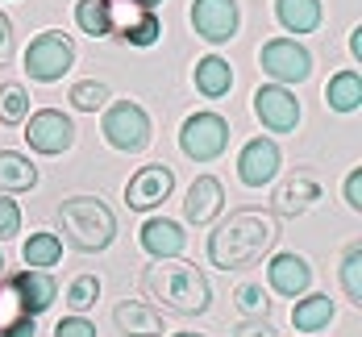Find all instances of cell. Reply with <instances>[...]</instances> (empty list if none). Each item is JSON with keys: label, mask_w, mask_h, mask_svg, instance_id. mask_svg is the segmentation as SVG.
<instances>
[{"label": "cell", "mask_w": 362, "mask_h": 337, "mask_svg": "<svg viewBox=\"0 0 362 337\" xmlns=\"http://www.w3.org/2000/svg\"><path fill=\"white\" fill-rule=\"evenodd\" d=\"M138 288L163 312H175V317H200L213 304V288H209L204 271L192 266V262H180V259H154L142 271Z\"/></svg>", "instance_id": "2"}, {"label": "cell", "mask_w": 362, "mask_h": 337, "mask_svg": "<svg viewBox=\"0 0 362 337\" xmlns=\"http://www.w3.org/2000/svg\"><path fill=\"white\" fill-rule=\"evenodd\" d=\"M21 67L34 83H59L63 75L75 67V42L63 30H42V34L25 46Z\"/></svg>", "instance_id": "4"}, {"label": "cell", "mask_w": 362, "mask_h": 337, "mask_svg": "<svg viewBox=\"0 0 362 337\" xmlns=\"http://www.w3.org/2000/svg\"><path fill=\"white\" fill-rule=\"evenodd\" d=\"M233 337H275V329H271L267 317H246V321L233 329Z\"/></svg>", "instance_id": "35"}, {"label": "cell", "mask_w": 362, "mask_h": 337, "mask_svg": "<svg viewBox=\"0 0 362 337\" xmlns=\"http://www.w3.org/2000/svg\"><path fill=\"white\" fill-rule=\"evenodd\" d=\"M59 229H63L67 246L83 250V254H100L117 237V217L100 196H67L59 204Z\"/></svg>", "instance_id": "3"}, {"label": "cell", "mask_w": 362, "mask_h": 337, "mask_svg": "<svg viewBox=\"0 0 362 337\" xmlns=\"http://www.w3.org/2000/svg\"><path fill=\"white\" fill-rule=\"evenodd\" d=\"M350 54L362 63V25H354V34H350Z\"/></svg>", "instance_id": "38"}, {"label": "cell", "mask_w": 362, "mask_h": 337, "mask_svg": "<svg viewBox=\"0 0 362 337\" xmlns=\"http://www.w3.org/2000/svg\"><path fill=\"white\" fill-rule=\"evenodd\" d=\"M0 337H34V312L25 308L13 279L0 283Z\"/></svg>", "instance_id": "18"}, {"label": "cell", "mask_w": 362, "mask_h": 337, "mask_svg": "<svg viewBox=\"0 0 362 337\" xmlns=\"http://www.w3.org/2000/svg\"><path fill=\"white\" fill-rule=\"evenodd\" d=\"M25 117H30V92L21 83H0V121L21 125Z\"/></svg>", "instance_id": "28"}, {"label": "cell", "mask_w": 362, "mask_h": 337, "mask_svg": "<svg viewBox=\"0 0 362 337\" xmlns=\"http://www.w3.org/2000/svg\"><path fill=\"white\" fill-rule=\"evenodd\" d=\"M267 283H271V292H279V296H304L308 288H313V266L304 254H275V259L267 262Z\"/></svg>", "instance_id": "14"}, {"label": "cell", "mask_w": 362, "mask_h": 337, "mask_svg": "<svg viewBox=\"0 0 362 337\" xmlns=\"http://www.w3.org/2000/svg\"><path fill=\"white\" fill-rule=\"evenodd\" d=\"M171 191H175V171L163 167V162H146V167H138V171L129 175V184H125V204H129L134 213H150V208H158Z\"/></svg>", "instance_id": "10"}, {"label": "cell", "mask_w": 362, "mask_h": 337, "mask_svg": "<svg viewBox=\"0 0 362 337\" xmlns=\"http://www.w3.org/2000/svg\"><path fill=\"white\" fill-rule=\"evenodd\" d=\"M13 283H17V292H21V300H25V308L30 312H46L50 304H54V296H59V283L50 279V271H34V266H25L21 275H13Z\"/></svg>", "instance_id": "20"}, {"label": "cell", "mask_w": 362, "mask_h": 337, "mask_svg": "<svg viewBox=\"0 0 362 337\" xmlns=\"http://www.w3.org/2000/svg\"><path fill=\"white\" fill-rule=\"evenodd\" d=\"M258 63H262V71L271 75L275 83H304L308 75H313V54L296 42V37H271V42H262V50H258Z\"/></svg>", "instance_id": "7"}, {"label": "cell", "mask_w": 362, "mask_h": 337, "mask_svg": "<svg viewBox=\"0 0 362 337\" xmlns=\"http://www.w3.org/2000/svg\"><path fill=\"white\" fill-rule=\"evenodd\" d=\"M317 200H321V179H317L313 171H296V175H288L284 184L275 187V196H271V213L291 221V217H304Z\"/></svg>", "instance_id": "13"}, {"label": "cell", "mask_w": 362, "mask_h": 337, "mask_svg": "<svg viewBox=\"0 0 362 337\" xmlns=\"http://www.w3.org/2000/svg\"><path fill=\"white\" fill-rule=\"evenodd\" d=\"M242 25V13H238V0H192V30L204 37V42H229Z\"/></svg>", "instance_id": "11"}, {"label": "cell", "mask_w": 362, "mask_h": 337, "mask_svg": "<svg viewBox=\"0 0 362 337\" xmlns=\"http://www.w3.org/2000/svg\"><path fill=\"white\" fill-rule=\"evenodd\" d=\"M196 92L200 96H209V100H225L229 96V88H233V67L221 59V54H204V59H196Z\"/></svg>", "instance_id": "19"}, {"label": "cell", "mask_w": 362, "mask_h": 337, "mask_svg": "<svg viewBox=\"0 0 362 337\" xmlns=\"http://www.w3.org/2000/svg\"><path fill=\"white\" fill-rule=\"evenodd\" d=\"M225 208V187L217 175H196L187 187V200H183V217L192 225H213L217 213Z\"/></svg>", "instance_id": "15"}, {"label": "cell", "mask_w": 362, "mask_h": 337, "mask_svg": "<svg viewBox=\"0 0 362 337\" xmlns=\"http://www.w3.org/2000/svg\"><path fill=\"white\" fill-rule=\"evenodd\" d=\"M21 259H25V266H34V271H50V266H59V262H63V237H59L54 229H37V233L25 237Z\"/></svg>", "instance_id": "23"}, {"label": "cell", "mask_w": 362, "mask_h": 337, "mask_svg": "<svg viewBox=\"0 0 362 337\" xmlns=\"http://www.w3.org/2000/svg\"><path fill=\"white\" fill-rule=\"evenodd\" d=\"M171 337H200V333H171Z\"/></svg>", "instance_id": "40"}, {"label": "cell", "mask_w": 362, "mask_h": 337, "mask_svg": "<svg viewBox=\"0 0 362 337\" xmlns=\"http://www.w3.org/2000/svg\"><path fill=\"white\" fill-rule=\"evenodd\" d=\"M100 300V275H75L67 288V308L71 312H88Z\"/></svg>", "instance_id": "30"}, {"label": "cell", "mask_w": 362, "mask_h": 337, "mask_svg": "<svg viewBox=\"0 0 362 337\" xmlns=\"http://www.w3.org/2000/svg\"><path fill=\"white\" fill-rule=\"evenodd\" d=\"M275 21L288 34H313L321 30V0H275Z\"/></svg>", "instance_id": "21"}, {"label": "cell", "mask_w": 362, "mask_h": 337, "mask_svg": "<svg viewBox=\"0 0 362 337\" xmlns=\"http://www.w3.org/2000/svg\"><path fill=\"white\" fill-rule=\"evenodd\" d=\"M105 142L121 154H142L154 138V125H150V112L138 105V100H117V105H105Z\"/></svg>", "instance_id": "5"}, {"label": "cell", "mask_w": 362, "mask_h": 337, "mask_svg": "<svg viewBox=\"0 0 362 337\" xmlns=\"http://www.w3.org/2000/svg\"><path fill=\"white\" fill-rule=\"evenodd\" d=\"M109 83H100V79H79L71 88V109L79 112H96V109H105L109 105Z\"/></svg>", "instance_id": "29"}, {"label": "cell", "mask_w": 362, "mask_h": 337, "mask_svg": "<svg viewBox=\"0 0 362 337\" xmlns=\"http://www.w3.org/2000/svg\"><path fill=\"white\" fill-rule=\"evenodd\" d=\"M75 25L88 37H112L109 0H79V4H75Z\"/></svg>", "instance_id": "26"}, {"label": "cell", "mask_w": 362, "mask_h": 337, "mask_svg": "<svg viewBox=\"0 0 362 337\" xmlns=\"http://www.w3.org/2000/svg\"><path fill=\"white\" fill-rule=\"evenodd\" d=\"M54 337H96V325L83 317V312H71L54 325Z\"/></svg>", "instance_id": "34"}, {"label": "cell", "mask_w": 362, "mask_h": 337, "mask_svg": "<svg viewBox=\"0 0 362 337\" xmlns=\"http://www.w3.org/2000/svg\"><path fill=\"white\" fill-rule=\"evenodd\" d=\"M125 42H129V46H154V42H158V37H163V25H158V17H154V13H150V8H146L142 17H138V21H134V25H129V30H125Z\"/></svg>", "instance_id": "31"}, {"label": "cell", "mask_w": 362, "mask_h": 337, "mask_svg": "<svg viewBox=\"0 0 362 337\" xmlns=\"http://www.w3.org/2000/svg\"><path fill=\"white\" fill-rule=\"evenodd\" d=\"M229 146V121L221 112H192L183 117V129H180V150L192 158V162H213L221 158Z\"/></svg>", "instance_id": "6"}, {"label": "cell", "mask_w": 362, "mask_h": 337, "mask_svg": "<svg viewBox=\"0 0 362 337\" xmlns=\"http://www.w3.org/2000/svg\"><path fill=\"white\" fill-rule=\"evenodd\" d=\"M254 117L271 134H296V125H300V100L284 83H262V88H254Z\"/></svg>", "instance_id": "9"}, {"label": "cell", "mask_w": 362, "mask_h": 337, "mask_svg": "<svg viewBox=\"0 0 362 337\" xmlns=\"http://www.w3.org/2000/svg\"><path fill=\"white\" fill-rule=\"evenodd\" d=\"M333 300L329 296H304L296 300V308H291V325L300 329V333H321V329H329V321H333Z\"/></svg>", "instance_id": "24"}, {"label": "cell", "mask_w": 362, "mask_h": 337, "mask_svg": "<svg viewBox=\"0 0 362 337\" xmlns=\"http://www.w3.org/2000/svg\"><path fill=\"white\" fill-rule=\"evenodd\" d=\"M134 4H142V8H154V4H163V0H134Z\"/></svg>", "instance_id": "39"}, {"label": "cell", "mask_w": 362, "mask_h": 337, "mask_svg": "<svg viewBox=\"0 0 362 337\" xmlns=\"http://www.w3.org/2000/svg\"><path fill=\"white\" fill-rule=\"evenodd\" d=\"M138 242L150 259H180L187 250V233H183L180 221H167V217H150V221L138 229Z\"/></svg>", "instance_id": "16"}, {"label": "cell", "mask_w": 362, "mask_h": 337, "mask_svg": "<svg viewBox=\"0 0 362 337\" xmlns=\"http://www.w3.org/2000/svg\"><path fill=\"white\" fill-rule=\"evenodd\" d=\"M279 167H284V154H279V146H275L271 138H250V142L242 146V154H238V179L246 187L275 184Z\"/></svg>", "instance_id": "12"}, {"label": "cell", "mask_w": 362, "mask_h": 337, "mask_svg": "<svg viewBox=\"0 0 362 337\" xmlns=\"http://www.w3.org/2000/svg\"><path fill=\"white\" fill-rule=\"evenodd\" d=\"M346 204H350L354 213H362V167H354V171L346 175Z\"/></svg>", "instance_id": "36"}, {"label": "cell", "mask_w": 362, "mask_h": 337, "mask_svg": "<svg viewBox=\"0 0 362 337\" xmlns=\"http://www.w3.org/2000/svg\"><path fill=\"white\" fill-rule=\"evenodd\" d=\"M325 105L333 112H358L362 109V75L358 71H337L325 83Z\"/></svg>", "instance_id": "25"}, {"label": "cell", "mask_w": 362, "mask_h": 337, "mask_svg": "<svg viewBox=\"0 0 362 337\" xmlns=\"http://www.w3.org/2000/svg\"><path fill=\"white\" fill-rule=\"evenodd\" d=\"M112 325L121 337H163V329H167L158 308H150L142 300H121L112 308Z\"/></svg>", "instance_id": "17"}, {"label": "cell", "mask_w": 362, "mask_h": 337, "mask_svg": "<svg viewBox=\"0 0 362 337\" xmlns=\"http://www.w3.org/2000/svg\"><path fill=\"white\" fill-rule=\"evenodd\" d=\"M21 125H25L21 134H25L30 150H37V154H63L75 146V121L59 109H37Z\"/></svg>", "instance_id": "8"}, {"label": "cell", "mask_w": 362, "mask_h": 337, "mask_svg": "<svg viewBox=\"0 0 362 337\" xmlns=\"http://www.w3.org/2000/svg\"><path fill=\"white\" fill-rule=\"evenodd\" d=\"M337 275H341V288H346L350 304H354V308H362V242L346 246V254H341V266H337Z\"/></svg>", "instance_id": "27"}, {"label": "cell", "mask_w": 362, "mask_h": 337, "mask_svg": "<svg viewBox=\"0 0 362 337\" xmlns=\"http://www.w3.org/2000/svg\"><path fill=\"white\" fill-rule=\"evenodd\" d=\"M279 217L262 213V208H238L209 233V262L221 271H246L254 262H262L275 242H279Z\"/></svg>", "instance_id": "1"}, {"label": "cell", "mask_w": 362, "mask_h": 337, "mask_svg": "<svg viewBox=\"0 0 362 337\" xmlns=\"http://www.w3.org/2000/svg\"><path fill=\"white\" fill-rule=\"evenodd\" d=\"M233 296H238V308H242L246 317H267V312H271V296L262 292V283H242Z\"/></svg>", "instance_id": "32"}, {"label": "cell", "mask_w": 362, "mask_h": 337, "mask_svg": "<svg viewBox=\"0 0 362 337\" xmlns=\"http://www.w3.org/2000/svg\"><path fill=\"white\" fill-rule=\"evenodd\" d=\"M0 275H4V254H0Z\"/></svg>", "instance_id": "41"}, {"label": "cell", "mask_w": 362, "mask_h": 337, "mask_svg": "<svg viewBox=\"0 0 362 337\" xmlns=\"http://www.w3.org/2000/svg\"><path fill=\"white\" fill-rule=\"evenodd\" d=\"M17 229H21V208H17V200H13V196H4V191H0V242L17 237Z\"/></svg>", "instance_id": "33"}, {"label": "cell", "mask_w": 362, "mask_h": 337, "mask_svg": "<svg viewBox=\"0 0 362 337\" xmlns=\"http://www.w3.org/2000/svg\"><path fill=\"white\" fill-rule=\"evenodd\" d=\"M8 59H13V21L0 13V67H8Z\"/></svg>", "instance_id": "37"}, {"label": "cell", "mask_w": 362, "mask_h": 337, "mask_svg": "<svg viewBox=\"0 0 362 337\" xmlns=\"http://www.w3.org/2000/svg\"><path fill=\"white\" fill-rule=\"evenodd\" d=\"M304 337H317V333H304Z\"/></svg>", "instance_id": "42"}, {"label": "cell", "mask_w": 362, "mask_h": 337, "mask_svg": "<svg viewBox=\"0 0 362 337\" xmlns=\"http://www.w3.org/2000/svg\"><path fill=\"white\" fill-rule=\"evenodd\" d=\"M37 184V167L25 158V154H17V150H0V191L4 196H21V191H30Z\"/></svg>", "instance_id": "22"}]
</instances>
